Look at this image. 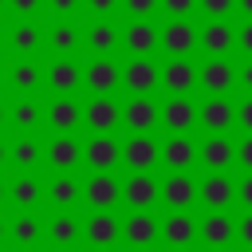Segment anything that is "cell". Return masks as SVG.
I'll list each match as a JSON object with an SVG mask.
<instances>
[{
    "label": "cell",
    "instance_id": "1",
    "mask_svg": "<svg viewBox=\"0 0 252 252\" xmlns=\"http://www.w3.org/2000/svg\"><path fill=\"white\" fill-rule=\"evenodd\" d=\"M197 59H236V20H197Z\"/></svg>",
    "mask_w": 252,
    "mask_h": 252
},
{
    "label": "cell",
    "instance_id": "2",
    "mask_svg": "<svg viewBox=\"0 0 252 252\" xmlns=\"http://www.w3.org/2000/svg\"><path fill=\"white\" fill-rule=\"evenodd\" d=\"M197 173H236V134H197Z\"/></svg>",
    "mask_w": 252,
    "mask_h": 252
},
{
    "label": "cell",
    "instance_id": "3",
    "mask_svg": "<svg viewBox=\"0 0 252 252\" xmlns=\"http://www.w3.org/2000/svg\"><path fill=\"white\" fill-rule=\"evenodd\" d=\"M201 213H236V173H197Z\"/></svg>",
    "mask_w": 252,
    "mask_h": 252
},
{
    "label": "cell",
    "instance_id": "4",
    "mask_svg": "<svg viewBox=\"0 0 252 252\" xmlns=\"http://www.w3.org/2000/svg\"><path fill=\"white\" fill-rule=\"evenodd\" d=\"M201 252H236V213H197Z\"/></svg>",
    "mask_w": 252,
    "mask_h": 252
},
{
    "label": "cell",
    "instance_id": "5",
    "mask_svg": "<svg viewBox=\"0 0 252 252\" xmlns=\"http://www.w3.org/2000/svg\"><path fill=\"white\" fill-rule=\"evenodd\" d=\"M197 134H236V98L197 94Z\"/></svg>",
    "mask_w": 252,
    "mask_h": 252
},
{
    "label": "cell",
    "instance_id": "6",
    "mask_svg": "<svg viewBox=\"0 0 252 252\" xmlns=\"http://www.w3.org/2000/svg\"><path fill=\"white\" fill-rule=\"evenodd\" d=\"M158 51L165 59H197V20H161Z\"/></svg>",
    "mask_w": 252,
    "mask_h": 252
},
{
    "label": "cell",
    "instance_id": "7",
    "mask_svg": "<svg viewBox=\"0 0 252 252\" xmlns=\"http://www.w3.org/2000/svg\"><path fill=\"white\" fill-rule=\"evenodd\" d=\"M158 130H165V134H197V94H165V98H158Z\"/></svg>",
    "mask_w": 252,
    "mask_h": 252
},
{
    "label": "cell",
    "instance_id": "8",
    "mask_svg": "<svg viewBox=\"0 0 252 252\" xmlns=\"http://www.w3.org/2000/svg\"><path fill=\"white\" fill-rule=\"evenodd\" d=\"M118 165L126 173H158V134H126L118 142Z\"/></svg>",
    "mask_w": 252,
    "mask_h": 252
},
{
    "label": "cell",
    "instance_id": "9",
    "mask_svg": "<svg viewBox=\"0 0 252 252\" xmlns=\"http://www.w3.org/2000/svg\"><path fill=\"white\" fill-rule=\"evenodd\" d=\"M158 205L165 213H197V173H158Z\"/></svg>",
    "mask_w": 252,
    "mask_h": 252
},
{
    "label": "cell",
    "instance_id": "10",
    "mask_svg": "<svg viewBox=\"0 0 252 252\" xmlns=\"http://www.w3.org/2000/svg\"><path fill=\"white\" fill-rule=\"evenodd\" d=\"M158 158L165 173H197V134H161Z\"/></svg>",
    "mask_w": 252,
    "mask_h": 252
},
{
    "label": "cell",
    "instance_id": "11",
    "mask_svg": "<svg viewBox=\"0 0 252 252\" xmlns=\"http://www.w3.org/2000/svg\"><path fill=\"white\" fill-rule=\"evenodd\" d=\"M158 244H165V252H193L197 248V213L158 217Z\"/></svg>",
    "mask_w": 252,
    "mask_h": 252
},
{
    "label": "cell",
    "instance_id": "12",
    "mask_svg": "<svg viewBox=\"0 0 252 252\" xmlns=\"http://www.w3.org/2000/svg\"><path fill=\"white\" fill-rule=\"evenodd\" d=\"M197 91L236 98V59H197Z\"/></svg>",
    "mask_w": 252,
    "mask_h": 252
},
{
    "label": "cell",
    "instance_id": "13",
    "mask_svg": "<svg viewBox=\"0 0 252 252\" xmlns=\"http://www.w3.org/2000/svg\"><path fill=\"white\" fill-rule=\"evenodd\" d=\"M83 126L91 134H118L122 130V102H118V94H91L83 102Z\"/></svg>",
    "mask_w": 252,
    "mask_h": 252
},
{
    "label": "cell",
    "instance_id": "14",
    "mask_svg": "<svg viewBox=\"0 0 252 252\" xmlns=\"http://www.w3.org/2000/svg\"><path fill=\"white\" fill-rule=\"evenodd\" d=\"M83 201L91 205V213H114L122 205V177L118 173H87Z\"/></svg>",
    "mask_w": 252,
    "mask_h": 252
},
{
    "label": "cell",
    "instance_id": "15",
    "mask_svg": "<svg viewBox=\"0 0 252 252\" xmlns=\"http://www.w3.org/2000/svg\"><path fill=\"white\" fill-rule=\"evenodd\" d=\"M83 240L91 252H114L122 244V217L118 213H91L83 217Z\"/></svg>",
    "mask_w": 252,
    "mask_h": 252
},
{
    "label": "cell",
    "instance_id": "16",
    "mask_svg": "<svg viewBox=\"0 0 252 252\" xmlns=\"http://www.w3.org/2000/svg\"><path fill=\"white\" fill-rule=\"evenodd\" d=\"M158 91L165 94H197V59H161Z\"/></svg>",
    "mask_w": 252,
    "mask_h": 252
},
{
    "label": "cell",
    "instance_id": "17",
    "mask_svg": "<svg viewBox=\"0 0 252 252\" xmlns=\"http://www.w3.org/2000/svg\"><path fill=\"white\" fill-rule=\"evenodd\" d=\"M43 161L55 173H79V165H83V142H79V134H51L43 142Z\"/></svg>",
    "mask_w": 252,
    "mask_h": 252
},
{
    "label": "cell",
    "instance_id": "18",
    "mask_svg": "<svg viewBox=\"0 0 252 252\" xmlns=\"http://www.w3.org/2000/svg\"><path fill=\"white\" fill-rule=\"evenodd\" d=\"M83 47L91 51V59H114V51L122 47V24L118 20H91L83 28Z\"/></svg>",
    "mask_w": 252,
    "mask_h": 252
},
{
    "label": "cell",
    "instance_id": "19",
    "mask_svg": "<svg viewBox=\"0 0 252 252\" xmlns=\"http://www.w3.org/2000/svg\"><path fill=\"white\" fill-rule=\"evenodd\" d=\"M122 130L126 134H158V98L154 94H126Z\"/></svg>",
    "mask_w": 252,
    "mask_h": 252
},
{
    "label": "cell",
    "instance_id": "20",
    "mask_svg": "<svg viewBox=\"0 0 252 252\" xmlns=\"http://www.w3.org/2000/svg\"><path fill=\"white\" fill-rule=\"evenodd\" d=\"M122 51L130 59H154V51H158V20H126L122 24Z\"/></svg>",
    "mask_w": 252,
    "mask_h": 252
},
{
    "label": "cell",
    "instance_id": "21",
    "mask_svg": "<svg viewBox=\"0 0 252 252\" xmlns=\"http://www.w3.org/2000/svg\"><path fill=\"white\" fill-rule=\"evenodd\" d=\"M122 205L130 213H154V205H158V173H126L122 177Z\"/></svg>",
    "mask_w": 252,
    "mask_h": 252
},
{
    "label": "cell",
    "instance_id": "22",
    "mask_svg": "<svg viewBox=\"0 0 252 252\" xmlns=\"http://www.w3.org/2000/svg\"><path fill=\"white\" fill-rule=\"evenodd\" d=\"M118 134H91L83 142V165H91V173H114L118 169Z\"/></svg>",
    "mask_w": 252,
    "mask_h": 252
},
{
    "label": "cell",
    "instance_id": "23",
    "mask_svg": "<svg viewBox=\"0 0 252 252\" xmlns=\"http://www.w3.org/2000/svg\"><path fill=\"white\" fill-rule=\"evenodd\" d=\"M122 244L130 252H154V244H158V217L154 213H126L122 217Z\"/></svg>",
    "mask_w": 252,
    "mask_h": 252
},
{
    "label": "cell",
    "instance_id": "24",
    "mask_svg": "<svg viewBox=\"0 0 252 252\" xmlns=\"http://www.w3.org/2000/svg\"><path fill=\"white\" fill-rule=\"evenodd\" d=\"M83 87L91 94H114V91H122V63L118 59H91L83 67Z\"/></svg>",
    "mask_w": 252,
    "mask_h": 252
},
{
    "label": "cell",
    "instance_id": "25",
    "mask_svg": "<svg viewBox=\"0 0 252 252\" xmlns=\"http://www.w3.org/2000/svg\"><path fill=\"white\" fill-rule=\"evenodd\" d=\"M43 197L59 209V213H71L79 201H83V177L79 173H51L43 181Z\"/></svg>",
    "mask_w": 252,
    "mask_h": 252
},
{
    "label": "cell",
    "instance_id": "26",
    "mask_svg": "<svg viewBox=\"0 0 252 252\" xmlns=\"http://www.w3.org/2000/svg\"><path fill=\"white\" fill-rule=\"evenodd\" d=\"M43 83L55 91V98H75V91L83 87V67L75 59H55L43 67Z\"/></svg>",
    "mask_w": 252,
    "mask_h": 252
},
{
    "label": "cell",
    "instance_id": "27",
    "mask_svg": "<svg viewBox=\"0 0 252 252\" xmlns=\"http://www.w3.org/2000/svg\"><path fill=\"white\" fill-rule=\"evenodd\" d=\"M43 122L55 134H75L83 126V102L79 98H51V102H43Z\"/></svg>",
    "mask_w": 252,
    "mask_h": 252
},
{
    "label": "cell",
    "instance_id": "28",
    "mask_svg": "<svg viewBox=\"0 0 252 252\" xmlns=\"http://www.w3.org/2000/svg\"><path fill=\"white\" fill-rule=\"evenodd\" d=\"M43 43L55 51V59H75L79 47H83V28L75 20H59L43 32Z\"/></svg>",
    "mask_w": 252,
    "mask_h": 252
},
{
    "label": "cell",
    "instance_id": "29",
    "mask_svg": "<svg viewBox=\"0 0 252 252\" xmlns=\"http://www.w3.org/2000/svg\"><path fill=\"white\" fill-rule=\"evenodd\" d=\"M122 91L154 94L158 91V59H126L122 63Z\"/></svg>",
    "mask_w": 252,
    "mask_h": 252
},
{
    "label": "cell",
    "instance_id": "30",
    "mask_svg": "<svg viewBox=\"0 0 252 252\" xmlns=\"http://www.w3.org/2000/svg\"><path fill=\"white\" fill-rule=\"evenodd\" d=\"M43 236L55 244V252H75V244L83 240V220L75 213H55L43 224Z\"/></svg>",
    "mask_w": 252,
    "mask_h": 252
},
{
    "label": "cell",
    "instance_id": "31",
    "mask_svg": "<svg viewBox=\"0 0 252 252\" xmlns=\"http://www.w3.org/2000/svg\"><path fill=\"white\" fill-rule=\"evenodd\" d=\"M8 122L20 130V134H35L43 126V102L35 94H20L12 106H8Z\"/></svg>",
    "mask_w": 252,
    "mask_h": 252
},
{
    "label": "cell",
    "instance_id": "32",
    "mask_svg": "<svg viewBox=\"0 0 252 252\" xmlns=\"http://www.w3.org/2000/svg\"><path fill=\"white\" fill-rule=\"evenodd\" d=\"M8 158H12V165H16L20 173H32V169L43 161V142H39L35 134H16L12 146H8Z\"/></svg>",
    "mask_w": 252,
    "mask_h": 252
},
{
    "label": "cell",
    "instance_id": "33",
    "mask_svg": "<svg viewBox=\"0 0 252 252\" xmlns=\"http://www.w3.org/2000/svg\"><path fill=\"white\" fill-rule=\"evenodd\" d=\"M8 240H12L20 252H32V248L43 240V220H39V217H32V213L12 217V220H8Z\"/></svg>",
    "mask_w": 252,
    "mask_h": 252
},
{
    "label": "cell",
    "instance_id": "34",
    "mask_svg": "<svg viewBox=\"0 0 252 252\" xmlns=\"http://www.w3.org/2000/svg\"><path fill=\"white\" fill-rule=\"evenodd\" d=\"M8 87L16 91V98H20V94H35V91L43 87V67L32 63V59H16V63L8 67Z\"/></svg>",
    "mask_w": 252,
    "mask_h": 252
},
{
    "label": "cell",
    "instance_id": "35",
    "mask_svg": "<svg viewBox=\"0 0 252 252\" xmlns=\"http://www.w3.org/2000/svg\"><path fill=\"white\" fill-rule=\"evenodd\" d=\"M8 201H12L16 209H35V205L43 201V181H39L35 173H16L12 185H8Z\"/></svg>",
    "mask_w": 252,
    "mask_h": 252
},
{
    "label": "cell",
    "instance_id": "36",
    "mask_svg": "<svg viewBox=\"0 0 252 252\" xmlns=\"http://www.w3.org/2000/svg\"><path fill=\"white\" fill-rule=\"evenodd\" d=\"M8 47L16 51V55H32V51H39L43 47V28L39 24H32V20H24V24H16L12 32H8Z\"/></svg>",
    "mask_w": 252,
    "mask_h": 252
},
{
    "label": "cell",
    "instance_id": "37",
    "mask_svg": "<svg viewBox=\"0 0 252 252\" xmlns=\"http://www.w3.org/2000/svg\"><path fill=\"white\" fill-rule=\"evenodd\" d=\"M197 20H236V0H197Z\"/></svg>",
    "mask_w": 252,
    "mask_h": 252
},
{
    "label": "cell",
    "instance_id": "38",
    "mask_svg": "<svg viewBox=\"0 0 252 252\" xmlns=\"http://www.w3.org/2000/svg\"><path fill=\"white\" fill-rule=\"evenodd\" d=\"M158 12L165 20H197V0H158Z\"/></svg>",
    "mask_w": 252,
    "mask_h": 252
},
{
    "label": "cell",
    "instance_id": "39",
    "mask_svg": "<svg viewBox=\"0 0 252 252\" xmlns=\"http://www.w3.org/2000/svg\"><path fill=\"white\" fill-rule=\"evenodd\" d=\"M126 20H158V0H122Z\"/></svg>",
    "mask_w": 252,
    "mask_h": 252
},
{
    "label": "cell",
    "instance_id": "40",
    "mask_svg": "<svg viewBox=\"0 0 252 252\" xmlns=\"http://www.w3.org/2000/svg\"><path fill=\"white\" fill-rule=\"evenodd\" d=\"M83 8L91 12V20H118L122 0H83Z\"/></svg>",
    "mask_w": 252,
    "mask_h": 252
},
{
    "label": "cell",
    "instance_id": "41",
    "mask_svg": "<svg viewBox=\"0 0 252 252\" xmlns=\"http://www.w3.org/2000/svg\"><path fill=\"white\" fill-rule=\"evenodd\" d=\"M236 59H252V20H236Z\"/></svg>",
    "mask_w": 252,
    "mask_h": 252
},
{
    "label": "cell",
    "instance_id": "42",
    "mask_svg": "<svg viewBox=\"0 0 252 252\" xmlns=\"http://www.w3.org/2000/svg\"><path fill=\"white\" fill-rule=\"evenodd\" d=\"M236 213H252V173H236Z\"/></svg>",
    "mask_w": 252,
    "mask_h": 252
},
{
    "label": "cell",
    "instance_id": "43",
    "mask_svg": "<svg viewBox=\"0 0 252 252\" xmlns=\"http://www.w3.org/2000/svg\"><path fill=\"white\" fill-rule=\"evenodd\" d=\"M236 173H252V134H236Z\"/></svg>",
    "mask_w": 252,
    "mask_h": 252
},
{
    "label": "cell",
    "instance_id": "44",
    "mask_svg": "<svg viewBox=\"0 0 252 252\" xmlns=\"http://www.w3.org/2000/svg\"><path fill=\"white\" fill-rule=\"evenodd\" d=\"M236 252H252V213H236Z\"/></svg>",
    "mask_w": 252,
    "mask_h": 252
},
{
    "label": "cell",
    "instance_id": "45",
    "mask_svg": "<svg viewBox=\"0 0 252 252\" xmlns=\"http://www.w3.org/2000/svg\"><path fill=\"white\" fill-rule=\"evenodd\" d=\"M236 134H252V98L236 94Z\"/></svg>",
    "mask_w": 252,
    "mask_h": 252
},
{
    "label": "cell",
    "instance_id": "46",
    "mask_svg": "<svg viewBox=\"0 0 252 252\" xmlns=\"http://www.w3.org/2000/svg\"><path fill=\"white\" fill-rule=\"evenodd\" d=\"M236 94L252 98V59H236Z\"/></svg>",
    "mask_w": 252,
    "mask_h": 252
},
{
    "label": "cell",
    "instance_id": "47",
    "mask_svg": "<svg viewBox=\"0 0 252 252\" xmlns=\"http://www.w3.org/2000/svg\"><path fill=\"white\" fill-rule=\"evenodd\" d=\"M43 4H47L59 20H75V16H79V8H83V0H43Z\"/></svg>",
    "mask_w": 252,
    "mask_h": 252
},
{
    "label": "cell",
    "instance_id": "48",
    "mask_svg": "<svg viewBox=\"0 0 252 252\" xmlns=\"http://www.w3.org/2000/svg\"><path fill=\"white\" fill-rule=\"evenodd\" d=\"M8 4H12L16 16H35V12L43 8V0H8Z\"/></svg>",
    "mask_w": 252,
    "mask_h": 252
},
{
    "label": "cell",
    "instance_id": "49",
    "mask_svg": "<svg viewBox=\"0 0 252 252\" xmlns=\"http://www.w3.org/2000/svg\"><path fill=\"white\" fill-rule=\"evenodd\" d=\"M236 20H252V0H236Z\"/></svg>",
    "mask_w": 252,
    "mask_h": 252
},
{
    "label": "cell",
    "instance_id": "50",
    "mask_svg": "<svg viewBox=\"0 0 252 252\" xmlns=\"http://www.w3.org/2000/svg\"><path fill=\"white\" fill-rule=\"evenodd\" d=\"M4 240H8V220L0 217V244H4Z\"/></svg>",
    "mask_w": 252,
    "mask_h": 252
},
{
    "label": "cell",
    "instance_id": "51",
    "mask_svg": "<svg viewBox=\"0 0 252 252\" xmlns=\"http://www.w3.org/2000/svg\"><path fill=\"white\" fill-rule=\"evenodd\" d=\"M4 83H8V67L0 63V91H4Z\"/></svg>",
    "mask_w": 252,
    "mask_h": 252
},
{
    "label": "cell",
    "instance_id": "52",
    "mask_svg": "<svg viewBox=\"0 0 252 252\" xmlns=\"http://www.w3.org/2000/svg\"><path fill=\"white\" fill-rule=\"evenodd\" d=\"M8 161V146H4V138H0V165Z\"/></svg>",
    "mask_w": 252,
    "mask_h": 252
},
{
    "label": "cell",
    "instance_id": "53",
    "mask_svg": "<svg viewBox=\"0 0 252 252\" xmlns=\"http://www.w3.org/2000/svg\"><path fill=\"white\" fill-rule=\"evenodd\" d=\"M4 122H8V106L0 102V126H4Z\"/></svg>",
    "mask_w": 252,
    "mask_h": 252
},
{
    "label": "cell",
    "instance_id": "54",
    "mask_svg": "<svg viewBox=\"0 0 252 252\" xmlns=\"http://www.w3.org/2000/svg\"><path fill=\"white\" fill-rule=\"evenodd\" d=\"M4 201H8V185L0 181V205H4Z\"/></svg>",
    "mask_w": 252,
    "mask_h": 252
},
{
    "label": "cell",
    "instance_id": "55",
    "mask_svg": "<svg viewBox=\"0 0 252 252\" xmlns=\"http://www.w3.org/2000/svg\"><path fill=\"white\" fill-rule=\"evenodd\" d=\"M4 43H8V32H4V28H0V51H4Z\"/></svg>",
    "mask_w": 252,
    "mask_h": 252
},
{
    "label": "cell",
    "instance_id": "56",
    "mask_svg": "<svg viewBox=\"0 0 252 252\" xmlns=\"http://www.w3.org/2000/svg\"><path fill=\"white\" fill-rule=\"evenodd\" d=\"M4 8H8V0H0V12H4Z\"/></svg>",
    "mask_w": 252,
    "mask_h": 252
}]
</instances>
